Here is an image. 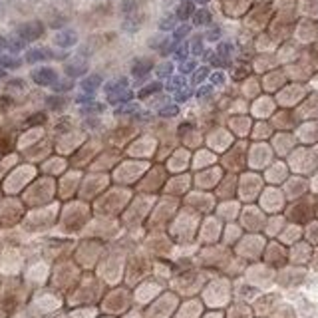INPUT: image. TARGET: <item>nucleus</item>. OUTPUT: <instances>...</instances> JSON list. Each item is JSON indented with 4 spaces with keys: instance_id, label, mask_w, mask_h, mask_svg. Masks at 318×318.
Instances as JSON below:
<instances>
[{
    "instance_id": "9",
    "label": "nucleus",
    "mask_w": 318,
    "mask_h": 318,
    "mask_svg": "<svg viewBox=\"0 0 318 318\" xmlns=\"http://www.w3.org/2000/svg\"><path fill=\"white\" fill-rule=\"evenodd\" d=\"M193 14H195V6H193V2H191V0H183V2L179 4V8H177V14H175V16H177L179 20L185 22V20H189Z\"/></svg>"
},
{
    "instance_id": "15",
    "label": "nucleus",
    "mask_w": 318,
    "mask_h": 318,
    "mask_svg": "<svg viewBox=\"0 0 318 318\" xmlns=\"http://www.w3.org/2000/svg\"><path fill=\"white\" fill-rule=\"evenodd\" d=\"M189 32H191L189 24H181L179 28H175V30H173V40H175V42H179V40H183Z\"/></svg>"
},
{
    "instance_id": "10",
    "label": "nucleus",
    "mask_w": 318,
    "mask_h": 318,
    "mask_svg": "<svg viewBox=\"0 0 318 318\" xmlns=\"http://www.w3.org/2000/svg\"><path fill=\"white\" fill-rule=\"evenodd\" d=\"M191 18H193V24H195V26H207V24L211 22V14H209V10H205V8L195 10V14H193Z\"/></svg>"
},
{
    "instance_id": "27",
    "label": "nucleus",
    "mask_w": 318,
    "mask_h": 318,
    "mask_svg": "<svg viewBox=\"0 0 318 318\" xmlns=\"http://www.w3.org/2000/svg\"><path fill=\"white\" fill-rule=\"evenodd\" d=\"M219 34H221L219 30H211L209 34H207V38H209V40H217V38H219Z\"/></svg>"
},
{
    "instance_id": "19",
    "label": "nucleus",
    "mask_w": 318,
    "mask_h": 318,
    "mask_svg": "<svg viewBox=\"0 0 318 318\" xmlns=\"http://www.w3.org/2000/svg\"><path fill=\"white\" fill-rule=\"evenodd\" d=\"M207 76H209V68H199V70H195V74H193V84H201Z\"/></svg>"
},
{
    "instance_id": "16",
    "label": "nucleus",
    "mask_w": 318,
    "mask_h": 318,
    "mask_svg": "<svg viewBox=\"0 0 318 318\" xmlns=\"http://www.w3.org/2000/svg\"><path fill=\"white\" fill-rule=\"evenodd\" d=\"M187 56H189V44H187V42H185V44H179V46L175 48V58L183 62Z\"/></svg>"
},
{
    "instance_id": "14",
    "label": "nucleus",
    "mask_w": 318,
    "mask_h": 318,
    "mask_svg": "<svg viewBox=\"0 0 318 318\" xmlns=\"http://www.w3.org/2000/svg\"><path fill=\"white\" fill-rule=\"evenodd\" d=\"M20 64L22 62L18 58H14V56H0V66L2 68H10L12 70V68H18Z\"/></svg>"
},
{
    "instance_id": "26",
    "label": "nucleus",
    "mask_w": 318,
    "mask_h": 318,
    "mask_svg": "<svg viewBox=\"0 0 318 318\" xmlns=\"http://www.w3.org/2000/svg\"><path fill=\"white\" fill-rule=\"evenodd\" d=\"M201 50H203V46H201V42L197 40V42L193 44V54H197V56H199V54H201Z\"/></svg>"
},
{
    "instance_id": "4",
    "label": "nucleus",
    "mask_w": 318,
    "mask_h": 318,
    "mask_svg": "<svg viewBox=\"0 0 318 318\" xmlns=\"http://www.w3.org/2000/svg\"><path fill=\"white\" fill-rule=\"evenodd\" d=\"M54 42H56L60 48H70V46H74V44L78 42V36H76L74 30H62L56 34Z\"/></svg>"
},
{
    "instance_id": "5",
    "label": "nucleus",
    "mask_w": 318,
    "mask_h": 318,
    "mask_svg": "<svg viewBox=\"0 0 318 318\" xmlns=\"http://www.w3.org/2000/svg\"><path fill=\"white\" fill-rule=\"evenodd\" d=\"M151 68H153V62H151V60L141 58V60H137V62L133 64L131 74H133L135 78H143V76H147V74L151 72Z\"/></svg>"
},
{
    "instance_id": "18",
    "label": "nucleus",
    "mask_w": 318,
    "mask_h": 318,
    "mask_svg": "<svg viewBox=\"0 0 318 318\" xmlns=\"http://www.w3.org/2000/svg\"><path fill=\"white\" fill-rule=\"evenodd\" d=\"M171 72H173V64L165 62L157 68V76L159 78H171Z\"/></svg>"
},
{
    "instance_id": "25",
    "label": "nucleus",
    "mask_w": 318,
    "mask_h": 318,
    "mask_svg": "<svg viewBox=\"0 0 318 318\" xmlns=\"http://www.w3.org/2000/svg\"><path fill=\"white\" fill-rule=\"evenodd\" d=\"M211 82H213V84H217V86H221L223 82H225V76H223L221 72H215V74L211 76Z\"/></svg>"
},
{
    "instance_id": "13",
    "label": "nucleus",
    "mask_w": 318,
    "mask_h": 318,
    "mask_svg": "<svg viewBox=\"0 0 318 318\" xmlns=\"http://www.w3.org/2000/svg\"><path fill=\"white\" fill-rule=\"evenodd\" d=\"M231 52H233V44H229V42H223V44L217 46V56L223 58V60H227L231 56Z\"/></svg>"
},
{
    "instance_id": "28",
    "label": "nucleus",
    "mask_w": 318,
    "mask_h": 318,
    "mask_svg": "<svg viewBox=\"0 0 318 318\" xmlns=\"http://www.w3.org/2000/svg\"><path fill=\"white\" fill-rule=\"evenodd\" d=\"M2 50H6V40H4V38H0V52H2Z\"/></svg>"
},
{
    "instance_id": "12",
    "label": "nucleus",
    "mask_w": 318,
    "mask_h": 318,
    "mask_svg": "<svg viewBox=\"0 0 318 318\" xmlns=\"http://www.w3.org/2000/svg\"><path fill=\"white\" fill-rule=\"evenodd\" d=\"M183 86H185L183 76H171V78L167 80V90H169V92H177V90H181Z\"/></svg>"
},
{
    "instance_id": "22",
    "label": "nucleus",
    "mask_w": 318,
    "mask_h": 318,
    "mask_svg": "<svg viewBox=\"0 0 318 318\" xmlns=\"http://www.w3.org/2000/svg\"><path fill=\"white\" fill-rule=\"evenodd\" d=\"M189 97H191V90L189 88H185V86H183L181 90L175 92V99H177V101H187Z\"/></svg>"
},
{
    "instance_id": "1",
    "label": "nucleus",
    "mask_w": 318,
    "mask_h": 318,
    "mask_svg": "<svg viewBox=\"0 0 318 318\" xmlns=\"http://www.w3.org/2000/svg\"><path fill=\"white\" fill-rule=\"evenodd\" d=\"M105 94H108V99H110L112 103H127V101H131V97H133L131 90H127L126 78H120V80L108 84V86H105Z\"/></svg>"
},
{
    "instance_id": "7",
    "label": "nucleus",
    "mask_w": 318,
    "mask_h": 318,
    "mask_svg": "<svg viewBox=\"0 0 318 318\" xmlns=\"http://www.w3.org/2000/svg\"><path fill=\"white\" fill-rule=\"evenodd\" d=\"M99 84H101V76H97V74H92V76H88V78H84L82 80V90L86 92V94H94L95 90L99 88Z\"/></svg>"
},
{
    "instance_id": "2",
    "label": "nucleus",
    "mask_w": 318,
    "mask_h": 318,
    "mask_svg": "<svg viewBox=\"0 0 318 318\" xmlns=\"http://www.w3.org/2000/svg\"><path fill=\"white\" fill-rule=\"evenodd\" d=\"M42 34H44V26H42V22H38V20L26 22V24L18 26V30H16V36L22 38L26 44H28V42H34V40H38Z\"/></svg>"
},
{
    "instance_id": "20",
    "label": "nucleus",
    "mask_w": 318,
    "mask_h": 318,
    "mask_svg": "<svg viewBox=\"0 0 318 318\" xmlns=\"http://www.w3.org/2000/svg\"><path fill=\"white\" fill-rule=\"evenodd\" d=\"M177 114H179V108H177V105H165V108L159 110V116H163V118H173V116H177Z\"/></svg>"
},
{
    "instance_id": "24",
    "label": "nucleus",
    "mask_w": 318,
    "mask_h": 318,
    "mask_svg": "<svg viewBox=\"0 0 318 318\" xmlns=\"http://www.w3.org/2000/svg\"><path fill=\"white\" fill-rule=\"evenodd\" d=\"M213 94V86H201L199 90H197V97L199 99H203V97H207V95Z\"/></svg>"
},
{
    "instance_id": "17",
    "label": "nucleus",
    "mask_w": 318,
    "mask_h": 318,
    "mask_svg": "<svg viewBox=\"0 0 318 318\" xmlns=\"http://www.w3.org/2000/svg\"><path fill=\"white\" fill-rule=\"evenodd\" d=\"M159 90H161V84H159V82H153V84H149L147 88H143L137 95H139V97H147V95L155 94V92H159Z\"/></svg>"
},
{
    "instance_id": "3",
    "label": "nucleus",
    "mask_w": 318,
    "mask_h": 318,
    "mask_svg": "<svg viewBox=\"0 0 318 318\" xmlns=\"http://www.w3.org/2000/svg\"><path fill=\"white\" fill-rule=\"evenodd\" d=\"M32 80L38 86H54L58 82V74L54 68H38L32 72Z\"/></svg>"
},
{
    "instance_id": "11",
    "label": "nucleus",
    "mask_w": 318,
    "mask_h": 318,
    "mask_svg": "<svg viewBox=\"0 0 318 318\" xmlns=\"http://www.w3.org/2000/svg\"><path fill=\"white\" fill-rule=\"evenodd\" d=\"M24 46H26V42H24L22 38H18V36H14V38L6 40V50H8V52H12V54H14V52H20Z\"/></svg>"
},
{
    "instance_id": "29",
    "label": "nucleus",
    "mask_w": 318,
    "mask_h": 318,
    "mask_svg": "<svg viewBox=\"0 0 318 318\" xmlns=\"http://www.w3.org/2000/svg\"><path fill=\"white\" fill-rule=\"evenodd\" d=\"M2 76H4V70H0V78H2Z\"/></svg>"
},
{
    "instance_id": "21",
    "label": "nucleus",
    "mask_w": 318,
    "mask_h": 318,
    "mask_svg": "<svg viewBox=\"0 0 318 318\" xmlns=\"http://www.w3.org/2000/svg\"><path fill=\"white\" fill-rule=\"evenodd\" d=\"M195 68H197L195 60H183L181 66H179V72H181V74H191Z\"/></svg>"
},
{
    "instance_id": "8",
    "label": "nucleus",
    "mask_w": 318,
    "mask_h": 318,
    "mask_svg": "<svg viewBox=\"0 0 318 318\" xmlns=\"http://www.w3.org/2000/svg\"><path fill=\"white\" fill-rule=\"evenodd\" d=\"M86 70H88V62L86 60H80V58H76L74 62H70L66 66V72H68V76H82V74H86Z\"/></svg>"
},
{
    "instance_id": "6",
    "label": "nucleus",
    "mask_w": 318,
    "mask_h": 318,
    "mask_svg": "<svg viewBox=\"0 0 318 318\" xmlns=\"http://www.w3.org/2000/svg\"><path fill=\"white\" fill-rule=\"evenodd\" d=\"M52 58V52L46 50V48H34V50H28L26 52V62H42V60H48Z\"/></svg>"
},
{
    "instance_id": "23",
    "label": "nucleus",
    "mask_w": 318,
    "mask_h": 318,
    "mask_svg": "<svg viewBox=\"0 0 318 318\" xmlns=\"http://www.w3.org/2000/svg\"><path fill=\"white\" fill-rule=\"evenodd\" d=\"M175 18H177V16L163 18V22H161V30H173V28H175Z\"/></svg>"
}]
</instances>
